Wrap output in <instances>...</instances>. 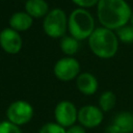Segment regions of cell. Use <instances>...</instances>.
<instances>
[{
  "instance_id": "obj_2",
  "label": "cell",
  "mask_w": 133,
  "mask_h": 133,
  "mask_svg": "<svg viewBox=\"0 0 133 133\" xmlns=\"http://www.w3.org/2000/svg\"><path fill=\"white\" fill-rule=\"evenodd\" d=\"M88 46L96 56L108 59L115 55L118 48V38L112 30L99 27L88 37Z\"/></svg>"
},
{
  "instance_id": "obj_21",
  "label": "cell",
  "mask_w": 133,
  "mask_h": 133,
  "mask_svg": "<svg viewBox=\"0 0 133 133\" xmlns=\"http://www.w3.org/2000/svg\"><path fill=\"white\" fill-rule=\"evenodd\" d=\"M130 23H131V26H133V14L131 16V19H130Z\"/></svg>"
},
{
  "instance_id": "obj_16",
  "label": "cell",
  "mask_w": 133,
  "mask_h": 133,
  "mask_svg": "<svg viewBox=\"0 0 133 133\" xmlns=\"http://www.w3.org/2000/svg\"><path fill=\"white\" fill-rule=\"evenodd\" d=\"M116 36L117 38L125 43V44H130L133 43V26L125 25L116 30Z\"/></svg>"
},
{
  "instance_id": "obj_17",
  "label": "cell",
  "mask_w": 133,
  "mask_h": 133,
  "mask_svg": "<svg viewBox=\"0 0 133 133\" xmlns=\"http://www.w3.org/2000/svg\"><path fill=\"white\" fill-rule=\"evenodd\" d=\"M38 133H66V130L57 123H47L41 128Z\"/></svg>"
},
{
  "instance_id": "obj_1",
  "label": "cell",
  "mask_w": 133,
  "mask_h": 133,
  "mask_svg": "<svg viewBox=\"0 0 133 133\" xmlns=\"http://www.w3.org/2000/svg\"><path fill=\"white\" fill-rule=\"evenodd\" d=\"M131 7L125 0H99L97 15L103 27L117 30L127 25L132 16Z\"/></svg>"
},
{
  "instance_id": "obj_13",
  "label": "cell",
  "mask_w": 133,
  "mask_h": 133,
  "mask_svg": "<svg viewBox=\"0 0 133 133\" xmlns=\"http://www.w3.org/2000/svg\"><path fill=\"white\" fill-rule=\"evenodd\" d=\"M33 18H31L25 11H18L15 12L9 19V26L11 29L16 31H25L29 29L32 25Z\"/></svg>"
},
{
  "instance_id": "obj_7",
  "label": "cell",
  "mask_w": 133,
  "mask_h": 133,
  "mask_svg": "<svg viewBox=\"0 0 133 133\" xmlns=\"http://www.w3.org/2000/svg\"><path fill=\"white\" fill-rule=\"evenodd\" d=\"M54 116L58 125L63 128H70L78 121V110L72 102L61 101L55 107Z\"/></svg>"
},
{
  "instance_id": "obj_19",
  "label": "cell",
  "mask_w": 133,
  "mask_h": 133,
  "mask_svg": "<svg viewBox=\"0 0 133 133\" xmlns=\"http://www.w3.org/2000/svg\"><path fill=\"white\" fill-rule=\"evenodd\" d=\"M73 3L78 5L79 7L86 8V7H91L96 4H98L99 0H72Z\"/></svg>"
},
{
  "instance_id": "obj_4",
  "label": "cell",
  "mask_w": 133,
  "mask_h": 133,
  "mask_svg": "<svg viewBox=\"0 0 133 133\" xmlns=\"http://www.w3.org/2000/svg\"><path fill=\"white\" fill-rule=\"evenodd\" d=\"M43 28L45 33L52 38L63 37L68 28V19L65 12L60 8L51 9L44 18Z\"/></svg>"
},
{
  "instance_id": "obj_12",
  "label": "cell",
  "mask_w": 133,
  "mask_h": 133,
  "mask_svg": "<svg viewBox=\"0 0 133 133\" xmlns=\"http://www.w3.org/2000/svg\"><path fill=\"white\" fill-rule=\"evenodd\" d=\"M25 10L33 19L45 18L49 12V5L45 0H27Z\"/></svg>"
},
{
  "instance_id": "obj_8",
  "label": "cell",
  "mask_w": 133,
  "mask_h": 133,
  "mask_svg": "<svg viewBox=\"0 0 133 133\" xmlns=\"http://www.w3.org/2000/svg\"><path fill=\"white\" fill-rule=\"evenodd\" d=\"M103 111L95 105H85L78 110V121L84 128L98 127L103 121Z\"/></svg>"
},
{
  "instance_id": "obj_6",
  "label": "cell",
  "mask_w": 133,
  "mask_h": 133,
  "mask_svg": "<svg viewBox=\"0 0 133 133\" xmlns=\"http://www.w3.org/2000/svg\"><path fill=\"white\" fill-rule=\"evenodd\" d=\"M53 72L57 79L61 81H71L79 76L80 64L77 59L66 56L56 61Z\"/></svg>"
},
{
  "instance_id": "obj_3",
  "label": "cell",
  "mask_w": 133,
  "mask_h": 133,
  "mask_svg": "<svg viewBox=\"0 0 133 133\" xmlns=\"http://www.w3.org/2000/svg\"><path fill=\"white\" fill-rule=\"evenodd\" d=\"M68 29L71 36L78 41L88 38L95 31V20L89 11L77 8L71 12L68 19Z\"/></svg>"
},
{
  "instance_id": "obj_9",
  "label": "cell",
  "mask_w": 133,
  "mask_h": 133,
  "mask_svg": "<svg viewBox=\"0 0 133 133\" xmlns=\"http://www.w3.org/2000/svg\"><path fill=\"white\" fill-rule=\"evenodd\" d=\"M0 46L8 54H17L22 49V37L18 31L5 28L0 32Z\"/></svg>"
},
{
  "instance_id": "obj_15",
  "label": "cell",
  "mask_w": 133,
  "mask_h": 133,
  "mask_svg": "<svg viewBox=\"0 0 133 133\" xmlns=\"http://www.w3.org/2000/svg\"><path fill=\"white\" fill-rule=\"evenodd\" d=\"M115 102H116L115 95L112 91L107 90V91H104L100 96V98H99V107L103 112H107V111H110L114 107Z\"/></svg>"
},
{
  "instance_id": "obj_20",
  "label": "cell",
  "mask_w": 133,
  "mask_h": 133,
  "mask_svg": "<svg viewBox=\"0 0 133 133\" xmlns=\"http://www.w3.org/2000/svg\"><path fill=\"white\" fill-rule=\"evenodd\" d=\"M66 133H86L84 127H82L81 125H73L72 127L68 128Z\"/></svg>"
},
{
  "instance_id": "obj_18",
  "label": "cell",
  "mask_w": 133,
  "mask_h": 133,
  "mask_svg": "<svg viewBox=\"0 0 133 133\" xmlns=\"http://www.w3.org/2000/svg\"><path fill=\"white\" fill-rule=\"evenodd\" d=\"M0 133H22L19 126L14 125L9 121H4L0 123Z\"/></svg>"
},
{
  "instance_id": "obj_11",
  "label": "cell",
  "mask_w": 133,
  "mask_h": 133,
  "mask_svg": "<svg viewBox=\"0 0 133 133\" xmlns=\"http://www.w3.org/2000/svg\"><path fill=\"white\" fill-rule=\"evenodd\" d=\"M76 85L80 92L90 96L94 95L98 89V80L90 73H81L76 78Z\"/></svg>"
},
{
  "instance_id": "obj_5",
  "label": "cell",
  "mask_w": 133,
  "mask_h": 133,
  "mask_svg": "<svg viewBox=\"0 0 133 133\" xmlns=\"http://www.w3.org/2000/svg\"><path fill=\"white\" fill-rule=\"evenodd\" d=\"M33 107L31 104L23 100L12 102L6 110V116L8 121L16 126L29 123L33 116Z\"/></svg>"
},
{
  "instance_id": "obj_14",
  "label": "cell",
  "mask_w": 133,
  "mask_h": 133,
  "mask_svg": "<svg viewBox=\"0 0 133 133\" xmlns=\"http://www.w3.org/2000/svg\"><path fill=\"white\" fill-rule=\"evenodd\" d=\"M59 46H60V49L63 54H65L69 57H72V55L76 54L79 49V41L71 35L70 36L64 35L60 39Z\"/></svg>"
},
{
  "instance_id": "obj_10",
  "label": "cell",
  "mask_w": 133,
  "mask_h": 133,
  "mask_svg": "<svg viewBox=\"0 0 133 133\" xmlns=\"http://www.w3.org/2000/svg\"><path fill=\"white\" fill-rule=\"evenodd\" d=\"M111 126L116 133H132L133 132V113L122 111L114 115Z\"/></svg>"
}]
</instances>
